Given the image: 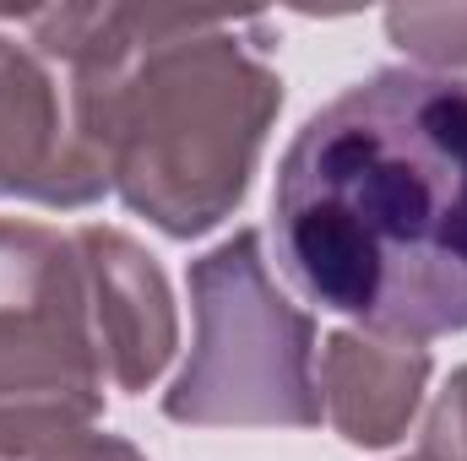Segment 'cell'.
<instances>
[{"instance_id":"1","label":"cell","mask_w":467,"mask_h":461,"mask_svg":"<svg viewBox=\"0 0 467 461\" xmlns=\"http://www.w3.org/2000/svg\"><path fill=\"white\" fill-rule=\"evenodd\" d=\"M294 288L364 332L467 326V82L375 71L299 125L272 185Z\"/></svg>"},{"instance_id":"2","label":"cell","mask_w":467,"mask_h":461,"mask_svg":"<svg viewBox=\"0 0 467 461\" xmlns=\"http://www.w3.org/2000/svg\"><path fill=\"white\" fill-rule=\"evenodd\" d=\"M27 27L130 212L174 239L229 218L283 109L266 44H244L255 22L93 5L38 11Z\"/></svg>"},{"instance_id":"3","label":"cell","mask_w":467,"mask_h":461,"mask_svg":"<svg viewBox=\"0 0 467 461\" xmlns=\"http://www.w3.org/2000/svg\"><path fill=\"white\" fill-rule=\"evenodd\" d=\"M196 347L163 391L174 424H321L316 326L272 277L266 244L239 229L191 266Z\"/></svg>"},{"instance_id":"4","label":"cell","mask_w":467,"mask_h":461,"mask_svg":"<svg viewBox=\"0 0 467 461\" xmlns=\"http://www.w3.org/2000/svg\"><path fill=\"white\" fill-rule=\"evenodd\" d=\"M104 358L77 233L0 218V451L93 429Z\"/></svg>"},{"instance_id":"5","label":"cell","mask_w":467,"mask_h":461,"mask_svg":"<svg viewBox=\"0 0 467 461\" xmlns=\"http://www.w3.org/2000/svg\"><path fill=\"white\" fill-rule=\"evenodd\" d=\"M109 190L66 77L27 44L0 38V196L38 207H88Z\"/></svg>"},{"instance_id":"6","label":"cell","mask_w":467,"mask_h":461,"mask_svg":"<svg viewBox=\"0 0 467 461\" xmlns=\"http://www.w3.org/2000/svg\"><path fill=\"white\" fill-rule=\"evenodd\" d=\"M77 250L88 266L104 380L119 391H147L180 343L169 282H163L158 261L119 229H99V223L77 229Z\"/></svg>"},{"instance_id":"7","label":"cell","mask_w":467,"mask_h":461,"mask_svg":"<svg viewBox=\"0 0 467 461\" xmlns=\"http://www.w3.org/2000/svg\"><path fill=\"white\" fill-rule=\"evenodd\" d=\"M430 353L402 337L380 332H337L321 347L316 385H321V418L348 446H391L424 396Z\"/></svg>"},{"instance_id":"8","label":"cell","mask_w":467,"mask_h":461,"mask_svg":"<svg viewBox=\"0 0 467 461\" xmlns=\"http://www.w3.org/2000/svg\"><path fill=\"white\" fill-rule=\"evenodd\" d=\"M397 49L430 66H467V5H397L386 11Z\"/></svg>"},{"instance_id":"9","label":"cell","mask_w":467,"mask_h":461,"mask_svg":"<svg viewBox=\"0 0 467 461\" xmlns=\"http://www.w3.org/2000/svg\"><path fill=\"white\" fill-rule=\"evenodd\" d=\"M413 461H467V364L446 380V391L435 396Z\"/></svg>"},{"instance_id":"10","label":"cell","mask_w":467,"mask_h":461,"mask_svg":"<svg viewBox=\"0 0 467 461\" xmlns=\"http://www.w3.org/2000/svg\"><path fill=\"white\" fill-rule=\"evenodd\" d=\"M0 461H141V451L125 446L119 435L77 429V435H60V440H38V446L0 451Z\"/></svg>"}]
</instances>
